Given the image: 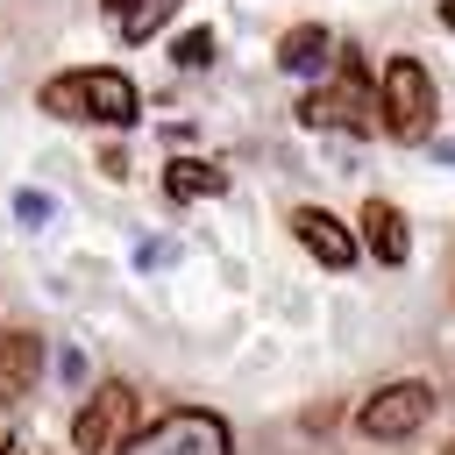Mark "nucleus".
<instances>
[{
  "label": "nucleus",
  "mask_w": 455,
  "mask_h": 455,
  "mask_svg": "<svg viewBox=\"0 0 455 455\" xmlns=\"http://www.w3.org/2000/svg\"><path fill=\"white\" fill-rule=\"evenodd\" d=\"M299 121H306V128H348V135H370V128L384 121V100L370 92L363 57L341 64V85H313V92L299 100Z\"/></svg>",
  "instance_id": "f257e3e1"
},
{
  "label": "nucleus",
  "mask_w": 455,
  "mask_h": 455,
  "mask_svg": "<svg viewBox=\"0 0 455 455\" xmlns=\"http://www.w3.org/2000/svg\"><path fill=\"white\" fill-rule=\"evenodd\" d=\"M114 455H235L220 412H164L149 434H128Z\"/></svg>",
  "instance_id": "f03ea898"
},
{
  "label": "nucleus",
  "mask_w": 455,
  "mask_h": 455,
  "mask_svg": "<svg viewBox=\"0 0 455 455\" xmlns=\"http://www.w3.org/2000/svg\"><path fill=\"white\" fill-rule=\"evenodd\" d=\"M384 128L398 142H419L434 128V78H427V64H412V57L384 64Z\"/></svg>",
  "instance_id": "7ed1b4c3"
},
{
  "label": "nucleus",
  "mask_w": 455,
  "mask_h": 455,
  "mask_svg": "<svg viewBox=\"0 0 455 455\" xmlns=\"http://www.w3.org/2000/svg\"><path fill=\"white\" fill-rule=\"evenodd\" d=\"M434 412V391L419 384V377H398V384H384L355 419H363V434L370 441H405V434H419V419Z\"/></svg>",
  "instance_id": "20e7f679"
},
{
  "label": "nucleus",
  "mask_w": 455,
  "mask_h": 455,
  "mask_svg": "<svg viewBox=\"0 0 455 455\" xmlns=\"http://www.w3.org/2000/svg\"><path fill=\"white\" fill-rule=\"evenodd\" d=\"M128 427H135V391L128 384H100L92 405L71 419V441H78V455H114L128 441Z\"/></svg>",
  "instance_id": "39448f33"
},
{
  "label": "nucleus",
  "mask_w": 455,
  "mask_h": 455,
  "mask_svg": "<svg viewBox=\"0 0 455 455\" xmlns=\"http://www.w3.org/2000/svg\"><path fill=\"white\" fill-rule=\"evenodd\" d=\"M291 235H299L327 270H348V263H355V235H348L327 206H299V213H291Z\"/></svg>",
  "instance_id": "423d86ee"
},
{
  "label": "nucleus",
  "mask_w": 455,
  "mask_h": 455,
  "mask_svg": "<svg viewBox=\"0 0 455 455\" xmlns=\"http://www.w3.org/2000/svg\"><path fill=\"white\" fill-rule=\"evenodd\" d=\"M36 377H43V334L7 327L0 334V405H14L21 391H36Z\"/></svg>",
  "instance_id": "0eeeda50"
},
{
  "label": "nucleus",
  "mask_w": 455,
  "mask_h": 455,
  "mask_svg": "<svg viewBox=\"0 0 455 455\" xmlns=\"http://www.w3.org/2000/svg\"><path fill=\"white\" fill-rule=\"evenodd\" d=\"M363 242H370V256H377V263H405V256H412L405 213H398V206H384V199H370V206H363Z\"/></svg>",
  "instance_id": "6e6552de"
},
{
  "label": "nucleus",
  "mask_w": 455,
  "mask_h": 455,
  "mask_svg": "<svg viewBox=\"0 0 455 455\" xmlns=\"http://www.w3.org/2000/svg\"><path fill=\"white\" fill-rule=\"evenodd\" d=\"M327 57H334V36H327V28H313V21H306V28H291V36L277 43V64H284L291 78H320V71H327Z\"/></svg>",
  "instance_id": "1a4fd4ad"
},
{
  "label": "nucleus",
  "mask_w": 455,
  "mask_h": 455,
  "mask_svg": "<svg viewBox=\"0 0 455 455\" xmlns=\"http://www.w3.org/2000/svg\"><path fill=\"white\" fill-rule=\"evenodd\" d=\"M85 85H92V121L128 128V121L142 114V100H135V85H128L121 71H85Z\"/></svg>",
  "instance_id": "9d476101"
},
{
  "label": "nucleus",
  "mask_w": 455,
  "mask_h": 455,
  "mask_svg": "<svg viewBox=\"0 0 455 455\" xmlns=\"http://www.w3.org/2000/svg\"><path fill=\"white\" fill-rule=\"evenodd\" d=\"M164 192H171V199H213V192H228V171L206 164V156H178V164L164 171Z\"/></svg>",
  "instance_id": "9b49d317"
},
{
  "label": "nucleus",
  "mask_w": 455,
  "mask_h": 455,
  "mask_svg": "<svg viewBox=\"0 0 455 455\" xmlns=\"http://www.w3.org/2000/svg\"><path fill=\"white\" fill-rule=\"evenodd\" d=\"M36 100H43V114H57V121H85V114H92V85H85V71H64V78H50Z\"/></svg>",
  "instance_id": "f8f14e48"
},
{
  "label": "nucleus",
  "mask_w": 455,
  "mask_h": 455,
  "mask_svg": "<svg viewBox=\"0 0 455 455\" xmlns=\"http://www.w3.org/2000/svg\"><path fill=\"white\" fill-rule=\"evenodd\" d=\"M178 7H185V0H128L114 21H121V36H128V43H149V36H156V28H164Z\"/></svg>",
  "instance_id": "ddd939ff"
},
{
  "label": "nucleus",
  "mask_w": 455,
  "mask_h": 455,
  "mask_svg": "<svg viewBox=\"0 0 455 455\" xmlns=\"http://www.w3.org/2000/svg\"><path fill=\"white\" fill-rule=\"evenodd\" d=\"M14 220H21V228H50V220H57V199H50V192H36V185H28V192H14Z\"/></svg>",
  "instance_id": "4468645a"
},
{
  "label": "nucleus",
  "mask_w": 455,
  "mask_h": 455,
  "mask_svg": "<svg viewBox=\"0 0 455 455\" xmlns=\"http://www.w3.org/2000/svg\"><path fill=\"white\" fill-rule=\"evenodd\" d=\"M213 50H220V43H213V28H185V36H178V64H185V71L213 64Z\"/></svg>",
  "instance_id": "2eb2a0df"
},
{
  "label": "nucleus",
  "mask_w": 455,
  "mask_h": 455,
  "mask_svg": "<svg viewBox=\"0 0 455 455\" xmlns=\"http://www.w3.org/2000/svg\"><path fill=\"white\" fill-rule=\"evenodd\" d=\"M135 263H142V270H164V263H171V242H142Z\"/></svg>",
  "instance_id": "dca6fc26"
},
{
  "label": "nucleus",
  "mask_w": 455,
  "mask_h": 455,
  "mask_svg": "<svg viewBox=\"0 0 455 455\" xmlns=\"http://www.w3.org/2000/svg\"><path fill=\"white\" fill-rule=\"evenodd\" d=\"M441 21H448V28H455V0H441Z\"/></svg>",
  "instance_id": "f3484780"
},
{
  "label": "nucleus",
  "mask_w": 455,
  "mask_h": 455,
  "mask_svg": "<svg viewBox=\"0 0 455 455\" xmlns=\"http://www.w3.org/2000/svg\"><path fill=\"white\" fill-rule=\"evenodd\" d=\"M100 7H107V14H121V7H128V0H100Z\"/></svg>",
  "instance_id": "a211bd4d"
},
{
  "label": "nucleus",
  "mask_w": 455,
  "mask_h": 455,
  "mask_svg": "<svg viewBox=\"0 0 455 455\" xmlns=\"http://www.w3.org/2000/svg\"><path fill=\"white\" fill-rule=\"evenodd\" d=\"M448 455H455V448H448Z\"/></svg>",
  "instance_id": "6ab92c4d"
}]
</instances>
